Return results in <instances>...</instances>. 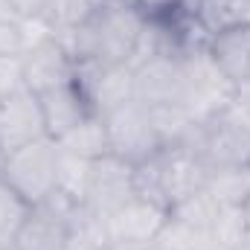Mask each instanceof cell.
Wrapping results in <instances>:
<instances>
[{"mask_svg": "<svg viewBox=\"0 0 250 250\" xmlns=\"http://www.w3.org/2000/svg\"><path fill=\"white\" fill-rule=\"evenodd\" d=\"M131 3H137L146 15H163V12H172L181 0H131Z\"/></svg>", "mask_w": 250, "mask_h": 250, "instance_id": "26", "label": "cell"}, {"mask_svg": "<svg viewBox=\"0 0 250 250\" xmlns=\"http://www.w3.org/2000/svg\"><path fill=\"white\" fill-rule=\"evenodd\" d=\"M134 198V166L114 154H105L93 160V175L84 207L96 218H111L120 207H125Z\"/></svg>", "mask_w": 250, "mask_h": 250, "instance_id": "7", "label": "cell"}, {"mask_svg": "<svg viewBox=\"0 0 250 250\" xmlns=\"http://www.w3.org/2000/svg\"><path fill=\"white\" fill-rule=\"evenodd\" d=\"M38 102H41V114H44V125H47V137H53V140H62L67 131H73L82 120H87L93 114L76 82L41 93Z\"/></svg>", "mask_w": 250, "mask_h": 250, "instance_id": "14", "label": "cell"}, {"mask_svg": "<svg viewBox=\"0 0 250 250\" xmlns=\"http://www.w3.org/2000/svg\"><path fill=\"white\" fill-rule=\"evenodd\" d=\"M3 172H6V151L0 148V184H3Z\"/></svg>", "mask_w": 250, "mask_h": 250, "instance_id": "30", "label": "cell"}, {"mask_svg": "<svg viewBox=\"0 0 250 250\" xmlns=\"http://www.w3.org/2000/svg\"><path fill=\"white\" fill-rule=\"evenodd\" d=\"M76 84L96 117H108L134 102V70L128 64L76 62Z\"/></svg>", "mask_w": 250, "mask_h": 250, "instance_id": "6", "label": "cell"}, {"mask_svg": "<svg viewBox=\"0 0 250 250\" xmlns=\"http://www.w3.org/2000/svg\"><path fill=\"white\" fill-rule=\"evenodd\" d=\"M207 192L215 198L218 207H242L250 195V166H233V169H212Z\"/></svg>", "mask_w": 250, "mask_h": 250, "instance_id": "18", "label": "cell"}, {"mask_svg": "<svg viewBox=\"0 0 250 250\" xmlns=\"http://www.w3.org/2000/svg\"><path fill=\"white\" fill-rule=\"evenodd\" d=\"M56 143H59L62 151L76 154V157H84V160H99V157L111 154L105 117H96V114H90L87 120H82L73 131H67L62 140H56Z\"/></svg>", "mask_w": 250, "mask_h": 250, "instance_id": "16", "label": "cell"}, {"mask_svg": "<svg viewBox=\"0 0 250 250\" xmlns=\"http://www.w3.org/2000/svg\"><path fill=\"white\" fill-rule=\"evenodd\" d=\"M248 233V221H245V209L242 207H218L215 221L209 227V239L224 250H233L239 242H245Z\"/></svg>", "mask_w": 250, "mask_h": 250, "instance_id": "21", "label": "cell"}, {"mask_svg": "<svg viewBox=\"0 0 250 250\" xmlns=\"http://www.w3.org/2000/svg\"><path fill=\"white\" fill-rule=\"evenodd\" d=\"M26 56V35L21 15L0 23V59H23Z\"/></svg>", "mask_w": 250, "mask_h": 250, "instance_id": "23", "label": "cell"}, {"mask_svg": "<svg viewBox=\"0 0 250 250\" xmlns=\"http://www.w3.org/2000/svg\"><path fill=\"white\" fill-rule=\"evenodd\" d=\"M157 163H160V184H163V195H166L169 209L175 204H181L184 198L207 189L209 172H212L198 151L184 148V146H178V148H160Z\"/></svg>", "mask_w": 250, "mask_h": 250, "instance_id": "11", "label": "cell"}, {"mask_svg": "<svg viewBox=\"0 0 250 250\" xmlns=\"http://www.w3.org/2000/svg\"><path fill=\"white\" fill-rule=\"evenodd\" d=\"M90 175H93V160L67 154L59 148V172H56V192L84 204L87 201V189H90Z\"/></svg>", "mask_w": 250, "mask_h": 250, "instance_id": "17", "label": "cell"}, {"mask_svg": "<svg viewBox=\"0 0 250 250\" xmlns=\"http://www.w3.org/2000/svg\"><path fill=\"white\" fill-rule=\"evenodd\" d=\"M207 53L221 76L239 90L250 79V23H230L209 35Z\"/></svg>", "mask_w": 250, "mask_h": 250, "instance_id": "13", "label": "cell"}, {"mask_svg": "<svg viewBox=\"0 0 250 250\" xmlns=\"http://www.w3.org/2000/svg\"><path fill=\"white\" fill-rule=\"evenodd\" d=\"M233 250H250V236L245 239V242H239V245H236Z\"/></svg>", "mask_w": 250, "mask_h": 250, "instance_id": "32", "label": "cell"}, {"mask_svg": "<svg viewBox=\"0 0 250 250\" xmlns=\"http://www.w3.org/2000/svg\"><path fill=\"white\" fill-rule=\"evenodd\" d=\"M15 6V12L21 18H35V15H47L53 0H9Z\"/></svg>", "mask_w": 250, "mask_h": 250, "instance_id": "25", "label": "cell"}, {"mask_svg": "<svg viewBox=\"0 0 250 250\" xmlns=\"http://www.w3.org/2000/svg\"><path fill=\"white\" fill-rule=\"evenodd\" d=\"M181 70H184V99H181V105L195 120L204 123V120L221 114L236 99V87L221 76V70L212 64L207 50H195V53L181 56Z\"/></svg>", "mask_w": 250, "mask_h": 250, "instance_id": "3", "label": "cell"}, {"mask_svg": "<svg viewBox=\"0 0 250 250\" xmlns=\"http://www.w3.org/2000/svg\"><path fill=\"white\" fill-rule=\"evenodd\" d=\"M184 99V70L175 56H154L134 67V102L146 108L181 105Z\"/></svg>", "mask_w": 250, "mask_h": 250, "instance_id": "10", "label": "cell"}, {"mask_svg": "<svg viewBox=\"0 0 250 250\" xmlns=\"http://www.w3.org/2000/svg\"><path fill=\"white\" fill-rule=\"evenodd\" d=\"M105 128H108L111 154L125 160V163H131V166L154 157L163 148L160 140H157V131L151 125L148 108L140 105V102H128L123 108H117L114 114H108Z\"/></svg>", "mask_w": 250, "mask_h": 250, "instance_id": "5", "label": "cell"}, {"mask_svg": "<svg viewBox=\"0 0 250 250\" xmlns=\"http://www.w3.org/2000/svg\"><path fill=\"white\" fill-rule=\"evenodd\" d=\"M105 250H151V245H137V242H108Z\"/></svg>", "mask_w": 250, "mask_h": 250, "instance_id": "27", "label": "cell"}, {"mask_svg": "<svg viewBox=\"0 0 250 250\" xmlns=\"http://www.w3.org/2000/svg\"><path fill=\"white\" fill-rule=\"evenodd\" d=\"M12 18H18L15 6H12L9 0H0V23H6V21H12Z\"/></svg>", "mask_w": 250, "mask_h": 250, "instance_id": "28", "label": "cell"}, {"mask_svg": "<svg viewBox=\"0 0 250 250\" xmlns=\"http://www.w3.org/2000/svg\"><path fill=\"white\" fill-rule=\"evenodd\" d=\"M93 250H105V245H99V248H93Z\"/></svg>", "mask_w": 250, "mask_h": 250, "instance_id": "33", "label": "cell"}, {"mask_svg": "<svg viewBox=\"0 0 250 250\" xmlns=\"http://www.w3.org/2000/svg\"><path fill=\"white\" fill-rule=\"evenodd\" d=\"M21 70H23V87L38 96L53 87L76 82V59L56 35L32 47L21 59Z\"/></svg>", "mask_w": 250, "mask_h": 250, "instance_id": "8", "label": "cell"}, {"mask_svg": "<svg viewBox=\"0 0 250 250\" xmlns=\"http://www.w3.org/2000/svg\"><path fill=\"white\" fill-rule=\"evenodd\" d=\"M166 221H169V209L166 207L134 195L111 218H105V236H108V242L151 245Z\"/></svg>", "mask_w": 250, "mask_h": 250, "instance_id": "12", "label": "cell"}, {"mask_svg": "<svg viewBox=\"0 0 250 250\" xmlns=\"http://www.w3.org/2000/svg\"><path fill=\"white\" fill-rule=\"evenodd\" d=\"M151 114V125L157 131V140L163 148H192L198 143L201 134V120H195L184 105H160V108H148Z\"/></svg>", "mask_w": 250, "mask_h": 250, "instance_id": "15", "label": "cell"}, {"mask_svg": "<svg viewBox=\"0 0 250 250\" xmlns=\"http://www.w3.org/2000/svg\"><path fill=\"white\" fill-rule=\"evenodd\" d=\"M242 23H250V0H245V15H242Z\"/></svg>", "mask_w": 250, "mask_h": 250, "instance_id": "31", "label": "cell"}, {"mask_svg": "<svg viewBox=\"0 0 250 250\" xmlns=\"http://www.w3.org/2000/svg\"><path fill=\"white\" fill-rule=\"evenodd\" d=\"M23 87V70L21 59H0V99L12 96L15 90Z\"/></svg>", "mask_w": 250, "mask_h": 250, "instance_id": "24", "label": "cell"}, {"mask_svg": "<svg viewBox=\"0 0 250 250\" xmlns=\"http://www.w3.org/2000/svg\"><path fill=\"white\" fill-rule=\"evenodd\" d=\"M29 209L32 207L9 187V184H0V250H12L15 236L23 227Z\"/></svg>", "mask_w": 250, "mask_h": 250, "instance_id": "20", "label": "cell"}, {"mask_svg": "<svg viewBox=\"0 0 250 250\" xmlns=\"http://www.w3.org/2000/svg\"><path fill=\"white\" fill-rule=\"evenodd\" d=\"M242 209H245V221H248V233H250V195H248V201L242 204Z\"/></svg>", "mask_w": 250, "mask_h": 250, "instance_id": "29", "label": "cell"}, {"mask_svg": "<svg viewBox=\"0 0 250 250\" xmlns=\"http://www.w3.org/2000/svg\"><path fill=\"white\" fill-rule=\"evenodd\" d=\"M82 209L84 204H76L59 192H53L47 201L29 209L23 227L15 236L12 250H64Z\"/></svg>", "mask_w": 250, "mask_h": 250, "instance_id": "4", "label": "cell"}, {"mask_svg": "<svg viewBox=\"0 0 250 250\" xmlns=\"http://www.w3.org/2000/svg\"><path fill=\"white\" fill-rule=\"evenodd\" d=\"M41 137H47V125H44L38 93L21 87L12 96L0 99V148L6 154Z\"/></svg>", "mask_w": 250, "mask_h": 250, "instance_id": "9", "label": "cell"}, {"mask_svg": "<svg viewBox=\"0 0 250 250\" xmlns=\"http://www.w3.org/2000/svg\"><path fill=\"white\" fill-rule=\"evenodd\" d=\"M99 3H105V0H53L47 18H50L56 35H62V32H67V29L79 26Z\"/></svg>", "mask_w": 250, "mask_h": 250, "instance_id": "22", "label": "cell"}, {"mask_svg": "<svg viewBox=\"0 0 250 250\" xmlns=\"http://www.w3.org/2000/svg\"><path fill=\"white\" fill-rule=\"evenodd\" d=\"M56 172H59V143L53 137H41L6 154L3 184H9L29 207H35L56 192Z\"/></svg>", "mask_w": 250, "mask_h": 250, "instance_id": "2", "label": "cell"}, {"mask_svg": "<svg viewBox=\"0 0 250 250\" xmlns=\"http://www.w3.org/2000/svg\"><path fill=\"white\" fill-rule=\"evenodd\" d=\"M146 18L148 15L131 0H105L79 26L56 38L70 50L76 62L128 64L146 26Z\"/></svg>", "mask_w": 250, "mask_h": 250, "instance_id": "1", "label": "cell"}, {"mask_svg": "<svg viewBox=\"0 0 250 250\" xmlns=\"http://www.w3.org/2000/svg\"><path fill=\"white\" fill-rule=\"evenodd\" d=\"M215 212H218L215 198H212L207 189H201V192L184 198L181 204H175V207L169 209V218H175V221L192 227L195 233L209 236V227H212V221H215Z\"/></svg>", "mask_w": 250, "mask_h": 250, "instance_id": "19", "label": "cell"}]
</instances>
